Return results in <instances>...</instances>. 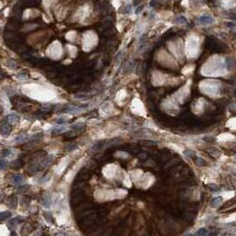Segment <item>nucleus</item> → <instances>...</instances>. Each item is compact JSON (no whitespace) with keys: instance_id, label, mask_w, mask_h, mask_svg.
Wrapping results in <instances>:
<instances>
[{"instance_id":"obj_2","label":"nucleus","mask_w":236,"mask_h":236,"mask_svg":"<svg viewBox=\"0 0 236 236\" xmlns=\"http://www.w3.org/2000/svg\"><path fill=\"white\" fill-rule=\"evenodd\" d=\"M86 107H75V106H70L67 109H66V112L67 113H69V114H77V113H80V112L84 111V108H85Z\"/></svg>"},{"instance_id":"obj_25","label":"nucleus","mask_w":236,"mask_h":236,"mask_svg":"<svg viewBox=\"0 0 236 236\" xmlns=\"http://www.w3.org/2000/svg\"><path fill=\"white\" fill-rule=\"evenodd\" d=\"M0 112H2V108L0 107Z\"/></svg>"},{"instance_id":"obj_12","label":"nucleus","mask_w":236,"mask_h":236,"mask_svg":"<svg viewBox=\"0 0 236 236\" xmlns=\"http://www.w3.org/2000/svg\"><path fill=\"white\" fill-rule=\"evenodd\" d=\"M66 130V127H63V126H60V127H57V128H54L52 130V134H59V133L62 132V131H64Z\"/></svg>"},{"instance_id":"obj_4","label":"nucleus","mask_w":236,"mask_h":236,"mask_svg":"<svg viewBox=\"0 0 236 236\" xmlns=\"http://www.w3.org/2000/svg\"><path fill=\"white\" fill-rule=\"evenodd\" d=\"M11 132V127L9 124H7V123H6V124H3L2 125L1 129H0V133H1L3 136H8L9 134H10Z\"/></svg>"},{"instance_id":"obj_24","label":"nucleus","mask_w":236,"mask_h":236,"mask_svg":"<svg viewBox=\"0 0 236 236\" xmlns=\"http://www.w3.org/2000/svg\"><path fill=\"white\" fill-rule=\"evenodd\" d=\"M4 77V74L2 72H0V79H2Z\"/></svg>"},{"instance_id":"obj_13","label":"nucleus","mask_w":236,"mask_h":236,"mask_svg":"<svg viewBox=\"0 0 236 236\" xmlns=\"http://www.w3.org/2000/svg\"><path fill=\"white\" fill-rule=\"evenodd\" d=\"M27 139H28V138H27V136H26V135H24V134H22V135L19 136V137L16 138V141H17V142H21V143H22V142H24V141H26Z\"/></svg>"},{"instance_id":"obj_21","label":"nucleus","mask_w":236,"mask_h":236,"mask_svg":"<svg viewBox=\"0 0 236 236\" xmlns=\"http://www.w3.org/2000/svg\"><path fill=\"white\" fill-rule=\"evenodd\" d=\"M142 10H143V6H139L137 9H136V13H137V14L139 13Z\"/></svg>"},{"instance_id":"obj_18","label":"nucleus","mask_w":236,"mask_h":236,"mask_svg":"<svg viewBox=\"0 0 236 236\" xmlns=\"http://www.w3.org/2000/svg\"><path fill=\"white\" fill-rule=\"evenodd\" d=\"M156 6H158V1L157 0H152V1L150 2V6L155 7Z\"/></svg>"},{"instance_id":"obj_10","label":"nucleus","mask_w":236,"mask_h":236,"mask_svg":"<svg viewBox=\"0 0 236 236\" xmlns=\"http://www.w3.org/2000/svg\"><path fill=\"white\" fill-rule=\"evenodd\" d=\"M195 234L196 235H209L210 234V233H209V231L207 230L206 228L203 227V228H200V229L197 231Z\"/></svg>"},{"instance_id":"obj_16","label":"nucleus","mask_w":236,"mask_h":236,"mask_svg":"<svg viewBox=\"0 0 236 236\" xmlns=\"http://www.w3.org/2000/svg\"><path fill=\"white\" fill-rule=\"evenodd\" d=\"M83 123H75V124H73L71 127L73 128V129H75V130H77V129H81L82 127H83Z\"/></svg>"},{"instance_id":"obj_9","label":"nucleus","mask_w":236,"mask_h":236,"mask_svg":"<svg viewBox=\"0 0 236 236\" xmlns=\"http://www.w3.org/2000/svg\"><path fill=\"white\" fill-rule=\"evenodd\" d=\"M52 162V157H48V158H46V159H44L42 162H41V167L48 166Z\"/></svg>"},{"instance_id":"obj_5","label":"nucleus","mask_w":236,"mask_h":236,"mask_svg":"<svg viewBox=\"0 0 236 236\" xmlns=\"http://www.w3.org/2000/svg\"><path fill=\"white\" fill-rule=\"evenodd\" d=\"M43 204H44V206L46 207V208H49V207L52 205V198H51V195H49V194H45V195L43 197Z\"/></svg>"},{"instance_id":"obj_11","label":"nucleus","mask_w":236,"mask_h":236,"mask_svg":"<svg viewBox=\"0 0 236 236\" xmlns=\"http://www.w3.org/2000/svg\"><path fill=\"white\" fill-rule=\"evenodd\" d=\"M176 21L179 24H186L187 23V19L184 16H177L176 18Z\"/></svg>"},{"instance_id":"obj_3","label":"nucleus","mask_w":236,"mask_h":236,"mask_svg":"<svg viewBox=\"0 0 236 236\" xmlns=\"http://www.w3.org/2000/svg\"><path fill=\"white\" fill-rule=\"evenodd\" d=\"M6 120L11 124H16L19 122V116L16 114H11L6 116Z\"/></svg>"},{"instance_id":"obj_14","label":"nucleus","mask_w":236,"mask_h":236,"mask_svg":"<svg viewBox=\"0 0 236 236\" xmlns=\"http://www.w3.org/2000/svg\"><path fill=\"white\" fill-rule=\"evenodd\" d=\"M196 164L198 165V166H203V165L205 164V162H204L201 158H198V159L196 160Z\"/></svg>"},{"instance_id":"obj_19","label":"nucleus","mask_w":236,"mask_h":236,"mask_svg":"<svg viewBox=\"0 0 236 236\" xmlns=\"http://www.w3.org/2000/svg\"><path fill=\"white\" fill-rule=\"evenodd\" d=\"M210 186H212V187H210V189H211L212 191H218V186H216V185H214V184H210Z\"/></svg>"},{"instance_id":"obj_6","label":"nucleus","mask_w":236,"mask_h":236,"mask_svg":"<svg viewBox=\"0 0 236 236\" xmlns=\"http://www.w3.org/2000/svg\"><path fill=\"white\" fill-rule=\"evenodd\" d=\"M222 201H223L222 197H220V196L215 197V198H213L212 200H211V206L214 207V208H216V207H218L221 203H222Z\"/></svg>"},{"instance_id":"obj_22","label":"nucleus","mask_w":236,"mask_h":236,"mask_svg":"<svg viewBox=\"0 0 236 236\" xmlns=\"http://www.w3.org/2000/svg\"><path fill=\"white\" fill-rule=\"evenodd\" d=\"M4 153H3V155H4V156H8L9 155H10V151H9L8 149H6V150H4Z\"/></svg>"},{"instance_id":"obj_15","label":"nucleus","mask_w":236,"mask_h":236,"mask_svg":"<svg viewBox=\"0 0 236 236\" xmlns=\"http://www.w3.org/2000/svg\"><path fill=\"white\" fill-rule=\"evenodd\" d=\"M6 167V162L4 160L0 159V170H4Z\"/></svg>"},{"instance_id":"obj_23","label":"nucleus","mask_w":236,"mask_h":236,"mask_svg":"<svg viewBox=\"0 0 236 236\" xmlns=\"http://www.w3.org/2000/svg\"><path fill=\"white\" fill-rule=\"evenodd\" d=\"M125 9H126V13H130L131 10V6H127Z\"/></svg>"},{"instance_id":"obj_17","label":"nucleus","mask_w":236,"mask_h":236,"mask_svg":"<svg viewBox=\"0 0 236 236\" xmlns=\"http://www.w3.org/2000/svg\"><path fill=\"white\" fill-rule=\"evenodd\" d=\"M76 148H77L76 146H69V147L67 148V151L68 152H72L73 150L76 149Z\"/></svg>"},{"instance_id":"obj_8","label":"nucleus","mask_w":236,"mask_h":236,"mask_svg":"<svg viewBox=\"0 0 236 236\" xmlns=\"http://www.w3.org/2000/svg\"><path fill=\"white\" fill-rule=\"evenodd\" d=\"M12 215L9 211H4V212H0V221L6 220L10 218Z\"/></svg>"},{"instance_id":"obj_20","label":"nucleus","mask_w":236,"mask_h":236,"mask_svg":"<svg viewBox=\"0 0 236 236\" xmlns=\"http://www.w3.org/2000/svg\"><path fill=\"white\" fill-rule=\"evenodd\" d=\"M67 121V119H65V118H63V117H61V118H60V119H58L57 120V123H65V122Z\"/></svg>"},{"instance_id":"obj_26","label":"nucleus","mask_w":236,"mask_h":236,"mask_svg":"<svg viewBox=\"0 0 236 236\" xmlns=\"http://www.w3.org/2000/svg\"><path fill=\"white\" fill-rule=\"evenodd\" d=\"M234 160H235V162H236V156L234 157Z\"/></svg>"},{"instance_id":"obj_7","label":"nucleus","mask_w":236,"mask_h":236,"mask_svg":"<svg viewBox=\"0 0 236 236\" xmlns=\"http://www.w3.org/2000/svg\"><path fill=\"white\" fill-rule=\"evenodd\" d=\"M23 179H24V177L22 175L17 174L13 177V183L14 184H21L23 182Z\"/></svg>"},{"instance_id":"obj_1","label":"nucleus","mask_w":236,"mask_h":236,"mask_svg":"<svg viewBox=\"0 0 236 236\" xmlns=\"http://www.w3.org/2000/svg\"><path fill=\"white\" fill-rule=\"evenodd\" d=\"M214 22V19L210 15H201L197 19V23L200 25H210Z\"/></svg>"}]
</instances>
